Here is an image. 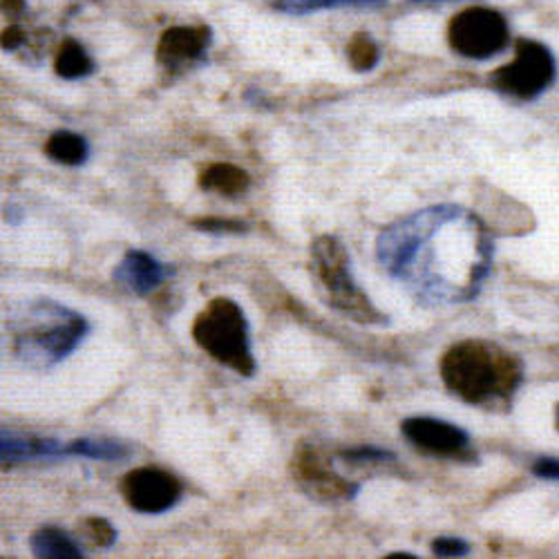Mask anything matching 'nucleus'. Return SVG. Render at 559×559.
Returning <instances> with one entry per match:
<instances>
[{
	"label": "nucleus",
	"instance_id": "bb28decb",
	"mask_svg": "<svg viewBox=\"0 0 559 559\" xmlns=\"http://www.w3.org/2000/svg\"><path fill=\"white\" fill-rule=\"evenodd\" d=\"M3 10L5 14H19L25 10V3L23 0H3Z\"/></svg>",
	"mask_w": 559,
	"mask_h": 559
},
{
	"label": "nucleus",
	"instance_id": "393cba45",
	"mask_svg": "<svg viewBox=\"0 0 559 559\" xmlns=\"http://www.w3.org/2000/svg\"><path fill=\"white\" fill-rule=\"evenodd\" d=\"M533 473L542 479H552L559 481V459H539L533 465Z\"/></svg>",
	"mask_w": 559,
	"mask_h": 559
},
{
	"label": "nucleus",
	"instance_id": "4468645a",
	"mask_svg": "<svg viewBox=\"0 0 559 559\" xmlns=\"http://www.w3.org/2000/svg\"><path fill=\"white\" fill-rule=\"evenodd\" d=\"M249 173L236 164H211L200 173L202 191H211L224 198L242 195L249 189Z\"/></svg>",
	"mask_w": 559,
	"mask_h": 559
},
{
	"label": "nucleus",
	"instance_id": "9d476101",
	"mask_svg": "<svg viewBox=\"0 0 559 559\" xmlns=\"http://www.w3.org/2000/svg\"><path fill=\"white\" fill-rule=\"evenodd\" d=\"M294 475L305 490L318 499H352L358 486H352L330 468L328 461L313 448H302L294 459Z\"/></svg>",
	"mask_w": 559,
	"mask_h": 559
},
{
	"label": "nucleus",
	"instance_id": "aec40b11",
	"mask_svg": "<svg viewBox=\"0 0 559 559\" xmlns=\"http://www.w3.org/2000/svg\"><path fill=\"white\" fill-rule=\"evenodd\" d=\"M266 3L285 14H311L318 10L341 8V0H266Z\"/></svg>",
	"mask_w": 559,
	"mask_h": 559
},
{
	"label": "nucleus",
	"instance_id": "a878e982",
	"mask_svg": "<svg viewBox=\"0 0 559 559\" xmlns=\"http://www.w3.org/2000/svg\"><path fill=\"white\" fill-rule=\"evenodd\" d=\"M25 36L19 27H10L3 32V50H16L19 45H23Z\"/></svg>",
	"mask_w": 559,
	"mask_h": 559
},
{
	"label": "nucleus",
	"instance_id": "dca6fc26",
	"mask_svg": "<svg viewBox=\"0 0 559 559\" xmlns=\"http://www.w3.org/2000/svg\"><path fill=\"white\" fill-rule=\"evenodd\" d=\"M87 153L85 139L70 130L55 132L45 144V155L63 166H83L87 162Z\"/></svg>",
	"mask_w": 559,
	"mask_h": 559
},
{
	"label": "nucleus",
	"instance_id": "2eb2a0df",
	"mask_svg": "<svg viewBox=\"0 0 559 559\" xmlns=\"http://www.w3.org/2000/svg\"><path fill=\"white\" fill-rule=\"evenodd\" d=\"M29 548L40 559H79L83 557V550L76 546V542L55 528V526H43L29 537Z\"/></svg>",
	"mask_w": 559,
	"mask_h": 559
},
{
	"label": "nucleus",
	"instance_id": "6ab92c4d",
	"mask_svg": "<svg viewBox=\"0 0 559 559\" xmlns=\"http://www.w3.org/2000/svg\"><path fill=\"white\" fill-rule=\"evenodd\" d=\"M347 57H349V63L356 72H369V70H374L379 66L381 52H379V45L371 40L367 34H356L349 40Z\"/></svg>",
	"mask_w": 559,
	"mask_h": 559
},
{
	"label": "nucleus",
	"instance_id": "cd10ccee",
	"mask_svg": "<svg viewBox=\"0 0 559 559\" xmlns=\"http://www.w3.org/2000/svg\"><path fill=\"white\" fill-rule=\"evenodd\" d=\"M385 3V0H341V8L343 5H379Z\"/></svg>",
	"mask_w": 559,
	"mask_h": 559
},
{
	"label": "nucleus",
	"instance_id": "f03ea898",
	"mask_svg": "<svg viewBox=\"0 0 559 559\" xmlns=\"http://www.w3.org/2000/svg\"><path fill=\"white\" fill-rule=\"evenodd\" d=\"M445 388L471 405L497 407L510 403L524 381L522 360L488 341H463L441 358Z\"/></svg>",
	"mask_w": 559,
	"mask_h": 559
},
{
	"label": "nucleus",
	"instance_id": "423d86ee",
	"mask_svg": "<svg viewBox=\"0 0 559 559\" xmlns=\"http://www.w3.org/2000/svg\"><path fill=\"white\" fill-rule=\"evenodd\" d=\"M555 79V59L546 45L522 38L515 59L492 74V85L510 97L535 99Z\"/></svg>",
	"mask_w": 559,
	"mask_h": 559
},
{
	"label": "nucleus",
	"instance_id": "f257e3e1",
	"mask_svg": "<svg viewBox=\"0 0 559 559\" xmlns=\"http://www.w3.org/2000/svg\"><path fill=\"white\" fill-rule=\"evenodd\" d=\"M492 238L468 209L435 204L390 224L377 240L381 266L424 305L477 298L492 269Z\"/></svg>",
	"mask_w": 559,
	"mask_h": 559
},
{
	"label": "nucleus",
	"instance_id": "a211bd4d",
	"mask_svg": "<svg viewBox=\"0 0 559 559\" xmlns=\"http://www.w3.org/2000/svg\"><path fill=\"white\" fill-rule=\"evenodd\" d=\"M55 70L63 79H83L95 72V61L87 57V52L72 38H68L55 61Z\"/></svg>",
	"mask_w": 559,
	"mask_h": 559
},
{
	"label": "nucleus",
	"instance_id": "5701e85b",
	"mask_svg": "<svg viewBox=\"0 0 559 559\" xmlns=\"http://www.w3.org/2000/svg\"><path fill=\"white\" fill-rule=\"evenodd\" d=\"M343 459L352 463H374V461L385 463V461H394V454L379 448H354V450H345Z\"/></svg>",
	"mask_w": 559,
	"mask_h": 559
},
{
	"label": "nucleus",
	"instance_id": "c85d7f7f",
	"mask_svg": "<svg viewBox=\"0 0 559 559\" xmlns=\"http://www.w3.org/2000/svg\"><path fill=\"white\" fill-rule=\"evenodd\" d=\"M555 428H557V432H559V405H557V409H555Z\"/></svg>",
	"mask_w": 559,
	"mask_h": 559
},
{
	"label": "nucleus",
	"instance_id": "412c9836",
	"mask_svg": "<svg viewBox=\"0 0 559 559\" xmlns=\"http://www.w3.org/2000/svg\"><path fill=\"white\" fill-rule=\"evenodd\" d=\"M85 528H87L92 542L99 544V546L108 548V546H112L117 542L115 526L108 520H104V518H90V520H85Z\"/></svg>",
	"mask_w": 559,
	"mask_h": 559
},
{
	"label": "nucleus",
	"instance_id": "1a4fd4ad",
	"mask_svg": "<svg viewBox=\"0 0 559 559\" xmlns=\"http://www.w3.org/2000/svg\"><path fill=\"white\" fill-rule=\"evenodd\" d=\"M401 432L412 445L437 456H461L471 443L468 432L430 416L405 418Z\"/></svg>",
	"mask_w": 559,
	"mask_h": 559
},
{
	"label": "nucleus",
	"instance_id": "f3484780",
	"mask_svg": "<svg viewBox=\"0 0 559 559\" xmlns=\"http://www.w3.org/2000/svg\"><path fill=\"white\" fill-rule=\"evenodd\" d=\"M68 456H87L99 461H119L128 456V445L112 439H76L63 448Z\"/></svg>",
	"mask_w": 559,
	"mask_h": 559
},
{
	"label": "nucleus",
	"instance_id": "4be33fe9",
	"mask_svg": "<svg viewBox=\"0 0 559 559\" xmlns=\"http://www.w3.org/2000/svg\"><path fill=\"white\" fill-rule=\"evenodd\" d=\"M195 228L209 233H245L247 224L242 219H224V217H202L193 222Z\"/></svg>",
	"mask_w": 559,
	"mask_h": 559
},
{
	"label": "nucleus",
	"instance_id": "20e7f679",
	"mask_svg": "<svg viewBox=\"0 0 559 559\" xmlns=\"http://www.w3.org/2000/svg\"><path fill=\"white\" fill-rule=\"evenodd\" d=\"M193 338L217 362L242 377L255 374L249 322L238 302L228 298L211 300L193 322Z\"/></svg>",
	"mask_w": 559,
	"mask_h": 559
},
{
	"label": "nucleus",
	"instance_id": "0eeeda50",
	"mask_svg": "<svg viewBox=\"0 0 559 559\" xmlns=\"http://www.w3.org/2000/svg\"><path fill=\"white\" fill-rule=\"evenodd\" d=\"M450 48L465 57L484 61L499 55L510 38L506 19L488 8L463 10L450 21L448 27Z\"/></svg>",
	"mask_w": 559,
	"mask_h": 559
},
{
	"label": "nucleus",
	"instance_id": "f8f14e48",
	"mask_svg": "<svg viewBox=\"0 0 559 559\" xmlns=\"http://www.w3.org/2000/svg\"><path fill=\"white\" fill-rule=\"evenodd\" d=\"M211 43L209 27H170L157 45V61L166 68H179L200 59Z\"/></svg>",
	"mask_w": 559,
	"mask_h": 559
},
{
	"label": "nucleus",
	"instance_id": "ddd939ff",
	"mask_svg": "<svg viewBox=\"0 0 559 559\" xmlns=\"http://www.w3.org/2000/svg\"><path fill=\"white\" fill-rule=\"evenodd\" d=\"M63 448L57 439H43V437H16L3 432L0 439V456L3 463L14 465L32 459H48V456H66Z\"/></svg>",
	"mask_w": 559,
	"mask_h": 559
},
{
	"label": "nucleus",
	"instance_id": "b1692460",
	"mask_svg": "<svg viewBox=\"0 0 559 559\" xmlns=\"http://www.w3.org/2000/svg\"><path fill=\"white\" fill-rule=\"evenodd\" d=\"M432 552L439 557H463L471 552V544L459 537H439L432 542Z\"/></svg>",
	"mask_w": 559,
	"mask_h": 559
},
{
	"label": "nucleus",
	"instance_id": "7ed1b4c3",
	"mask_svg": "<svg viewBox=\"0 0 559 559\" xmlns=\"http://www.w3.org/2000/svg\"><path fill=\"white\" fill-rule=\"evenodd\" d=\"M16 336V352L23 360L55 365L66 360L87 336L90 328L81 313L52 300H38Z\"/></svg>",
	"mask_w": 559,
	"mask_h": 559
},
{
	"label": "nucleus",
	"instance_id": "6e6552de",
	"mask_svg": "<svg viewBox=\"0 0 559 559\" xmlns=\"http://www.w3.org/2000/svg\"><path fill=\"white\" fill-rule=\"evenodd\" d=\"M121 492L132 510L159 515L179 501L181 484L173 473L146 465V468H136L123 477Z\"/></svg>",
	"mask_w": 559,
	"mask_h": 559
},
{
	"label": "nucleus",
	"instance_id": "9b49d317",
	"mask_svg": "<svg viewBox=\"0 0 559 559\" xmlns=\"http://www.w3.org/2000/svg\"><path fill=\"white\" fill-rule=\"evenodd\" d=\"M173 273L170 266L162 264L146 251H128L123 260L115 266L112 275L126 292L134 296H148L164 285V280Z\"/></svg>",
	"mask_w": 559,
	"mask_h": 559
},
{
	"label": "nucleus",
	"instance_id": "39448f33",
	"mask_svg": "<svg viewBox=\"0 0 559 559\" xmlns=\"http://www.w3.org/2000/svg\"><path fill=\"white\" fill-rule=\"evenodd\" d=\"M311 260L322 287L330 294V302L336 309L362 324L388 322V318L369 302L365 292L356 285L349 266V253L338 238L320 236L318 240H313Z\"/></svg>",
	"mask_w": 559,
	"mask_h": 559
}]
</instances>
